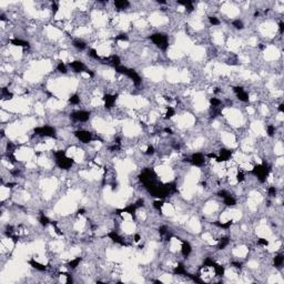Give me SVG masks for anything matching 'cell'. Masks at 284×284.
I'll list each match as a JSON object with an SVG mask.
<instances>
[{
	"instance_id": "1",
	"label": "cell",
	"mask_w": 284,
	"mask_h": 284,
	"mask_svg": "<svg viewBox=\"0 0 284 284\" xmlns=\"http://www.w3.org/2000/svg\"><path fill=\"white\" fill-rule=\"evenodd\" d=\"M71 118L78 122H87L90 118V112L84 110L75 111V112L71 113Z\"/></svg>"
},
{
	"instance_id": "2",
	"label": "cell",
	"mask_w": 284,
	"mask_h": 284,
	"mask_svg": "<svg viewBox=\"0 0 284 284\" xmlns=\"http://www.w3.org/2000/svg\"><path fill=\"white\" fill-rule=\"evenodd\" d=\"M75 134L78 138V140L81 141L82 143H88V142H90L92 140V133L89 132V131L80 130V131H77Z\"/></svg>"
},
{
	"instance_id": "3",
	"label": "cell",
	"mask_w": 284,
	"mask_h": 284,
	"mask_svg": "<svg viewBox=\"0 0 284 284\" xmlns=\"http://www.w3.org/2000/svg\"><path fill=\"white\" fill-rule=\"evenodd\" d=\"M190 162H192L194 166H198V167L203 166L204 162H205V155H203L202 153H200V152L193 153V154L191 155Z\"/></svg>"
},
{
	"instance_id": "4",
	"label": "cell",
	"mask_w": 284,
	"mask_h": 284,
	"mask_svg": "<svg viewBox=\"0 0 284 284\" xmlns=\"http://www.w3.org/2000/svg\"><path fill=\"white\" fill-rule=\"evenodd\" d=\"M72 46L78 50H83V49H86L87 43L83 41L82 39H76V40H73V42H72Z\"/></svg>"
},
{
	"instance_id": "5",
	"label": "cell",
	"mask_w": 284,
	"mask_h": 284,
	"mask_svg": "<svg viewBox=\"0 0 284 284\" xmlns=\"http://www.w3.org/2000/svg\"><path fill=\"white\" fill-rule=\"evenodd\" d=\"M114 6L119 10H124V9H127L129 7L130 3L128 2L127 0H121V1H114Z\"/></svg>"
},
{
	"instance_id": "6",
	"label": "cell",
	"mask_w": 284,
	"mask_h": 284,
	"mask_svg": "<svg viewBox=\"0 0 284 284\" xmlns=\"http://www.w3.org/2000/svg\"><path fill=\"white\" fill-rule=\"evenodd\" d=\"M232 26L235 28V29H237V30H242L243 28H244V25H243V21L240 19H235L232 21Z\"/></svg>"
},
{
	"instance_id": "7",
	"label": "cell",
	"mask_w": 284,
	"mask_h": 284,
	"mask_svg": "<svg viewBox=\"0 0 284 284\" xmlns=\"http://www.w3.org/2000/svg\"><path fill=\"white\" fill-rule=\"evenodd\" d=\"M57 70H58L59 72H61V73H67L66 64H64V62H59L58 67H57Z\"/></svg>"
},
{
	"instance_id": "8",
	"label": "cell",
	"mask_w": 284,
	"mask_h": 284,
	"mask_svg": "<svg viewBox=\"0 0 284 284\" xmlns=\"http://www.w3.org/2000/svg\"><path fill=\"white\" fill-rule=\"evenodd\" d=\"M209 21H210V23H211V25H213V26L220 25V21H219V19L216 18V17H210Z\"/></svg>"
}]
</instances>
